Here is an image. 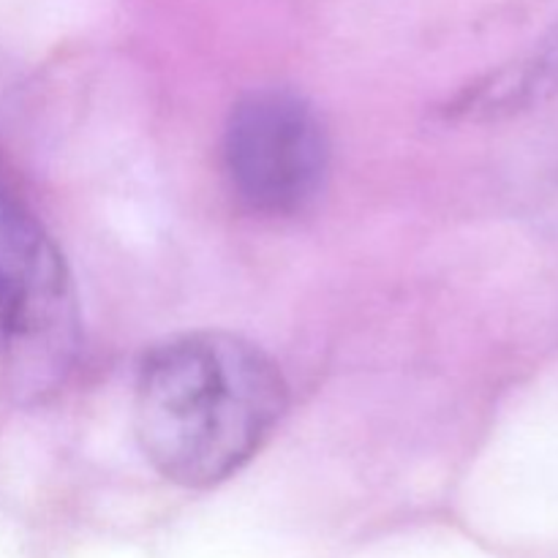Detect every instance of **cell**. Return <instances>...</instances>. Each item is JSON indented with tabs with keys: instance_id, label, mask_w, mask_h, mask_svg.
<instances>
[{
	"instance_id": "1",
	"label": "cell",
	"mask_w": 558,
	"mask_h": 558,
	"mask_svg": "<svg viewBox=\"0 0 558 558\" xmlns=\"http://www.w3.org/2000/svg\"><path fill=\"white\" fill-rule=\"evenodd\" d=\"M287 381L248 338L196 330L145 354L134 387V428L163 480L213 488L234 477L287 412Z\"/></svg>"
},
{
	"instance_id": "2",
	"label": "cell",
	"mask_w": 558,
	"mask_h": 558,
	"mask_svg": "<svg viewBox=\"0 0 558 558\" xmlns=\"http://www.w3.org/2000/svg\"><path fill=\"white\" fill-rule=\"evenodd\" d=\"M76 347L69 267L44 223L0 185V365L22 401L54 390Z\"/></svg>"
},
{
	"instance_id": "3",
	"label": "cell",
	"mask_w": 558,
	"mask_h": 558,
	"mask_svg": "<svg viewBox=\"0 0 558 558\" xmlns=\"http://www.w3.org/2000/svg\"><path fill=\"white\" fill-rule=\"evenodd\" d=\"M223 167L232 191L259 216H294L319 196L330 142L316 109L281 87L251 90L223 131Z\"/></svg>"
}]
</instances>
